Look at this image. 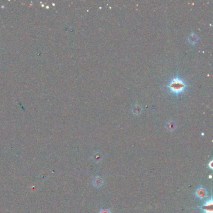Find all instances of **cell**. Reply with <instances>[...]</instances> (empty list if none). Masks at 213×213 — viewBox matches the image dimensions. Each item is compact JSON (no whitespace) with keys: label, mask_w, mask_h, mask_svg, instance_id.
<instances>
[{"label":"cell","mask_w":213,"mask_h":213,"mask_svg":"<svg viewBox=\"0 0 213 213\" xmlns=\"http://www.w3.org/2000/svg\"><path fill=\"white\" fill-rule=\"evenodd\" d=\"M133 111L135 114H139L140 113V112L141 111V109L140 108V106L138 105H135L134 106V107L133 108Z\"/></svg>","instance_id":"cell-8"},{"label":"cell","mask_w":213,"mask_h":213,"mask_svg":"<svg viewBox=\"0 0 213 213\" xmlns=\"http://www.w3.org/2000/svg\"><path fill=\"white\" fill-rule=\"evenodd\" d=\"M212 161H211V162L209 163V164H208V166H209L211 169H212Z\"/></svg>","instance_id":"cell-10"},{"label":"cell","mask_w":213,"mask_h":213,"mask_svg":"<svg viewBox=\"0 0 213 213\" xmlns=\"http://www.w3.org/2000/svg\"><path fill=\"white\" fill-rule=\"evenodd\" d=\"M176 124L173 121H169L166 124V128L170 131H173L176 129Z\"/></svg>","instance_id":"cell-6"},{"label":"cell","mask_w":213,"mask_h":213,"mask_svg":"<svg viewBox=\"0 0 213 213\" xmlns=\"http://www.w3.org/2000/svg\"><path fill=\"white\" fill-rule=\"evenodd\" d=\"M186 86V85L184 81L179 79V78H174L168 86L170 90L176 94L180 93L184 91Z\"/></svg>","instance_id":"cell-1"},{"label":"cell","mask_w":213,"mask_h":213,"mask_svg":"<svg viewBox=\"0 0 213 213\" xmlns=\"http://www.w3.org/2000/svg\"><path fill=\"white\" fill-rule=\"evenodd\" d=\"M102 156L100 152H95L94 154V155L93 156V159L95 163H99L100 161L102 160Z\"/></svg>","instance_id":"cell-5"},{"label":"cell","mask_w":213,"mask_h":213,"mask_svg":"<svg viewBox=\"0 0 213 213\" xmlns=\"http://www.w3.org/2000/svg\"><path fill=\"white\" fill-rule=\"evenodd\" d=\"M195 194L200 199H204L207 195V191L205 188L200 187L197 189L195 192Z\"/></svg>","instance_id":"cell-3"},{"label":"cell","mask_w":213,"mask_h":213,"mask_svg":"<svg viewBox=\"0 0 213 213\" xmlns=\"http://www.w3.org/2000/svg\"><path fill=\"white\" fill-rule=\"evenodd\" d=\"M197 35H196L195 34H190L189 36V37H188V41L190 42V43H191L192 44H194L195 43H196L197 41Z\"/></svg>","instance_id":"cell-7"},{"label":"cell","mask_w":213,"mask_h":213,"mask_svg":"<svg viewBox=\"0 0 213 213\" xmlns=\"http://www.w3.org/2000/svg\"><path fill=\"white\" fill-rule=\"evenodd\" d=\"M104 183V180L102 178L99 177V176H96V177L94 178L93 180V185L96 187V188H100L102 186Z\"/></svg>","instance_id":"cell-4"},{"label":"cell","mask_w":213,"mask_h":213,"mask_svg":"<svg viewBox=\"0 0 213 213\" xmlns=\"http://www.w3.org/2000/svg\"><path fill=\"white\" fill-rule=\"evenodd\" d=\"M99 213H111V211H110L109 209H101Z\"/></svg>","instance_id":"cell-9"},{"label":"cell","mask_w":213,"mask_h":213,"mask_svg":"<svg viewBox=\"0 0 213 213\" xmlns=\"http://www.w3.org/2000/svg\"><path fill=\"white\" fill-rule=\"evenodd\" d=\"M212 199L211 198L204 203V204L201 208L204 213H212Z\"/></svg>","instance_id":"cell-2"}]
</instances>
